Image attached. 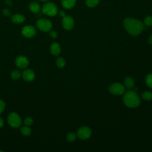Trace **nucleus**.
<instances>
[{"mask_svg":"<svg viewBox=\"0 0 152 152\" xmlns=\"http://www.w3.org/2000/svg\"><path fill=\"white\" fill-rule=\"evenodd\" d=\"M124 26L132 36L140 34L144 28V24L140 20L133 18H126L124 20Z\"/></svg>","mask_w":152,"mask_h":152,"instance_id":"f257e3e1","label":"nucleus"},{"mask_svg":"<svg viewBox=\"0 0 152 152\" xmlns=\"http://www.w3.org/2000/svg\"><path fill=\"white\" fill-rule=\"evenodd\" d=\"M100 1V0H86V4L87 7L94 8L99 4Z\"/></svg>","mask_w":152,"mask_h":152,"instance_id":"f3484780","label":"nucleus"},{"mask_svg":"<svg viewBox=\"0 0 152 152\" xmlns=\"http://www.w3.org/2000/svg\"><path fill=\"white\" fill-rule=\"evenodd\" d=\"M36 26L40 30L44 32H48L51 30L52 24L48 19L41 18L37 21Z\"/></svg>","mask_w":152,"mask_h":152,"instance_id":"39448f33","label":"nucleus"},{"mask_svg":"<svg viewBox=\"0 0 152 152\" xmlns=\"http://www.w3.org/2000/svg\"><path fill=\"white\" fill-rule=\"evenodd\" d=\"M4 122L3 119H2V118H1V117H0V128H2V127L3 126V125H4Z\"/></svg>","mask_w":152,"mask_h":152,"instance_id":"7c9ffc66","label":"nucleus"},{"mask_svg":"<svg viewBox=\"0 0 152 152\" xmlns=\"http://www.w3.org/2000/svg\"><path fill=\"white\" fill-rule=\"evenodd\" d=\"M24 122V124L26 125L29 126L32 125V124L33 122V120L31 117H27V118H25Z\"/></svg>","mask_w":152,"mask_h":152,"instance_id":"393cba45","label":"nucleus"},{"mask_svg":"<svg viewBox=\"0 0 152 152\" xmlns=\"http://www.w3.org/2000/svg\"><path fill=\"white\" fill-rule=\"evenodd\" d=\"M62 25L64 29L70 30L72 29L74 26V20L72 17L69 15H65L62 17Z\"/></svg>","mask_w":152,"mask_h":152,"instance_id":"1a4fd4ad","label":"nucleus"},{"mask_svg":"<svg viewBox=\"0 0 152 152\" xmlns=\"http://www.w3.org/2000/svg\"><path fill=\"white\" fill-rule=\"evenodd\" d=\"M5 102L2 100L0 99V114H1L3 112V111L5 109Z\"/></svg>","mask_w":152,"mask_h":152,"instance_id":"a878e982","label":"nucleus"},{"mask_svg":"<svg viewBox=\"0 0 152 152\" xmlns=\"http://www.w3.org/2000/svg\"><path fill=\"white\" fill-rule=\"evenodd\" d=\"M59 15H60L61 17H64L65 15H65V12L63 10L59 11Z\"/></svg>","mask_w":152,"mask_h":152,"instance_id":"c85d7f7f","label":"nucleus"},{"mask_svg":"<svg viewBox=\"0 0 152 152\" xmlns=\"http://www.w3.org/2000/svg\"><path fill=\"white\" fill-rule=\"evenodd\" d=\"M148 42L149 44L152 45V34L150 35L148 38Z\"/></svg>","mask_w":152,"mask_h":152,"instance_id":"c756f323","label":"nucleus"},{"mask_svg":"<svg viewBox=\"0 0 152 152\" xmlns=\"http://www.w3.org/2000/svg\"><path fill=\"white\" fill-rule=\"evenodd\" d=\"M29 9L33 13H38L40 10V6L36 2H31L29 4Z\"/></svg>","mask_w":152,"mask_h":152,"instance_id":"2eb2a0df","label":"nucleus"},{"mask_svg":"<svg viewBox=\"0 0 152 152\" xmlns=\"http://www.w3.org/2000/svg\"><path fill=\"white\" fill-rule=\"evenodd\" d=\"M145 81L148 87L152 88V74H150L147 75L145 78Z\"/></svg>","mask_w":152,"mask_h":152,"instance_id":"b1692460","label":"nucleus"},{"mask_svg":"<svg viewBox=\"0 0 152 152\" xmlns=\"http://www.w3.org/2000/svg\"><path fill=\"white\" fill-rule=\"evenodd\" d=\"M49 31H50V32H49V35H50V36L52 38L55 39V38L57 37L58 34H57V33H56L55 31H54V30H50Z\"/></svg>","mask_w":152,"mask_h":152,"instance_id":"cd10ccee","label":"nucleus"},{"mask_svg":"<svg viewBox=\"0 0 152 152\" xmlns=\"http://www.w3.org/2000/svg\"><path fill=\"white\" fill-rule=\"evenodd\" d=\"M22 77L26 81L30 82L34 80L35 78V73L30 69H26L22 73Z\"/></svg>","mask_w":152,"mask_h":152,"instance_id":"9b49d317","label":"nucleus"},{"mask_svg":"<svg viewBox=\"0 0 152 152\" xmlns=\"http://www.w3.org/2000/svg\"><path fill=\"white\" fill-rule=\"evenodd\" d=\"M0 152H3V151H2V150H0Z\"/></svg>","mask_w":152,"mask_h":152,"instance_id":"72a5a7b5","label":"nucleus"},{"mask_svg":"<svg viewBox=\"0 0 152 152\" xmlns=\"http://www.w3.org/2000/svg\"><path fill=\"white\" fill-rule=\"evenodd\" d=\"M21 75V74L19 70H14L12 71L11 74V77L14 80H18Z\"/></svg>","mask_w":152,"mask_h":152,"instance_id":"6ab92c4d","label":"nucleus"},{"mask_svg":"<svg viewBox=\"0 0 152 152\" xmlns=\"http://www.w3.org/2000/svg\"><path fill=\"white\" fill-rule=\"evenodd\" d=\"M15 65L17 67L21 68V69H25L26 68L29 62L28 59L24 56H18L15 59Z\"/></svg>","mask_w":152,"mask_h":152,"instance_id":"9d476101","label":"nucleus"},{"mask_svg":"<svg viewBox=\"0 0 152 152\" xmlns=\"http://www.w3.org/2000/svg\"><path fill=\"white\" fill-rule=\"evenodd\" d=\"M2 12V14H3L4 16H5V17H8V16H10V14H11L10 11L8 9H7V8H4V9H3Z\"/></svg>","mask_w":152,"mask_h":152,"instance_id":"bb28decb","label":"nucleus"},{"mask_svg":"<svg viewBox=\"0 0 152 152\" xmlns=\"http://www.w3.org/2000/svg\"><path fill=\"white\" fill-rule=\"evenodd\" d=\"M42 10L44 14L50 17L56 15L58 12L57 6L51 2L44 3L42 8Z\"/></svg>","mask_w":152,"mask_h":152,"instance_id":"7ed1b4c3","label":"nucleus"},{"mask_svg":"<svg viewBox=\"0 0 152 152\" xmlns=\"http://www.w3.org/2000/svg\"><path fill=\"white\" fill-rule=\"evenodd\" d=\"M11 21L15 24H20L25 21V17L20 14H16L11 17Z\"/></svg>","mask_w":152,"mask_h":152,"instance_id":"4468645a","label":"nucleus"},{"mask_svg":"<svg viewBox=\"0 0 152 152\" xmlns=\"http://www.w3.org/2000/svg\"><path fill=\"white\" fill-rule=\"evenodd\" d=\"M5 3L8 5H11L12 4V2L10 0H5Z\"/></svg>","mask_w":152,"mask_h":152,"instance_id":"2f4dec72","label":"nucleus"},{"mask_svg":"<svg viewBox=\"0 0 152 152\" xmlns=\"http://www.w3.org/2000/svg\"><path fill=\"white\" fill-rule=\"evenodd\" d=\"M39 1H44V2H46V1H49V0H39Z\"/></svg>","mask_w":152,"mask_h":152,"instance_id":"473e14b6","label":"nucleus"},{"mask_svg":"<svg viewBox=\"0 0 152 152\" xmlns=\"http://www.w3.org/2000/svg\"><path fill=\"white\" fill-rule=\"evenodd\" d=\"M124 84H125V87L127 88L130 89V88H132L134 87V80L132 78H131L129 77H126L125 78Z\"/></svg>","mask_w":152,"mask_h":152,"instance_id":"dca6fc26","label":"nucleus"},{"mask_svg":"<svg viewBox=\"0 0 152 152\" xmlns=\"http://www.w3.org/2000/svg\"><path fill=\"white\" fill-rule=\"evenodd\" d=\"M36 29L31 25H27L23 27L21 30L22 35L26 38H32L36 34Z\"/></svg>","mask_w":152,"mask_h":152,"instance_id":"423d86ee","label":"nucleus"},{"mask_svg":"<svg viewBox=\"0 0 152 152\" xmlns=\"http://www.w3.org/2000/svg\"><path fill=\"white\" fill-rule=\"evenodd\" d=\"M50 53L53 55H58L61 52V46L60 45L56 43H53L51 44L50 46Z\"/></svg>","mask_w":152,"mask_h":152,"instance_id":"ddd939ff","label":"nucleus"},{"mask_svg":"<svg viewBox=\"0 0 152 152\" xmlns=\"http://www.w3.org/2000/svg\"><path fill=\"white\" fill-rule=\"evenodd\" d=\"M21 134L24 135V136H28L31 134V129L28 127V126H23L21 129Z\"/></svg>","mask_w":152,"mask_h":152,"instance_id":"a211bd4d","label":"nucleus"},{"mask_svg":"<svg viewBox=\"0 0 152 152\" xmlns=\"http://www.w3.org/2000/svg\"><path fill=\"white\" fill-rule=\"evenodd\" d=\"M109 90L115 95H121L125 92V87L121 83H114L110 86Z\"/></svg>","mask_w":152,"mask_h":152,"instance_id":"0eeeda50","label":"nucleus"},{"mask_svg":"<svg viewBox=\"0 0 152 152\" xmlns=\"http://www.w3.org/2000/svg\"><path fill=\"white\" fill-rule=\"evenodd\" d=\"M8 124L12 128H19L21 124L22 120L21 117L16 112H11L9 114L7 118Z\"/></svg>","mask_w":152,"mask_h":152,"instance_id":"20e7f679","label":"nucleus"},{"mask_svg":"<svg viewBox=\"0 0 152 152\" xmlns=\"http://www.w3.org/2000/svg\"><path fill=\"white\" fill-rule=\"evenodd\" d=\"M76 138H77V136L75 134L74 132H70L66 136V140L69 142H72L75 141Z\"/></svg>","mask_w":152,"mask_h":152,"instance_id":"5701e85b","label":"nucleus"},{"mask_svg":"<svg viewBox=\"0 0 152 152\" xmlns=\"http://www.w3.org/2000/svg\"><path fill=\"white\" fill-rule=\"evenodd\" d=\"M56 64L58 67H59V68H63L65 66V59L63 58L59 57V58H58L56 59Z\"/></svg>","mask_w":152,"mask_h":152,"instance_id":"412c9836","label":"nucleus"},{"mask_svg":"<svg viewBox=\"0 0 152 152\" xmlns=\"http://www.w3.org/2000/svg\"><path fill=\"white\" fill-rule=\"evenodd\" d=\"M91 131L88 126H82L77 131V136L81 140H87L90 137Z\"/></svg>","mask_w":152,"mask_h":152,"instance_id":"6e6552de","label":"nucleus"},{"mask_svg":"<svg viewBox=\"0 0 152 152\" xmlns=\"http://www.w3.org/2000/svg\"><path fill=\"white\" fill-rule=\"evenodd\" d=\"M77 0H62V6L66 10H70L73 8L76 4Z\"/></svg>","mask_w":152,"mask_h":152,"instance_id":"f8f14e48","label":"nucleus"},{"mask_svg":"<svg viewBox=\"0 0 152 152\" xmlns=\"http://www.w3.org/2000/svg\"><path fill=\"white\" fill-rule=\"evenodd\" d=\"M141 97L144 100H150L152 99V93L148 91H144L141 94Z\"/></svg>","mask_w":152,"mask_h":152,"instance_id":"aec40b11","label":"nucleus"},{"mask_svg":"<svg viewBox=\"0 0 152 152\" xmlns=\"http://www.w3.org/2000/svg\"><path fill=\"white\" fill-rule=\"evenodd\" d=\"M124 104L128 107H136L140 104V99L135 91L129 90L126 91L123 97Z\"/></svg>","mask_w":152,"mask_h":152,"instance_id":"f03ea898","label":"nucleus"},{"mask_svg":"<svg viewBox=\"0 0 152 152\" xmlns=\"http://www.w3.org/2000/svg\"><path fill=\"white\" fill-rule=\"evenodd\" d=\"M144 24L148 27L152 26V16L148 15L144 20Z\"/></svg>","mask_w":152,"mask_h":152,"instance_id":"4be33fe9","label":"nucleus"}]
</instances>
